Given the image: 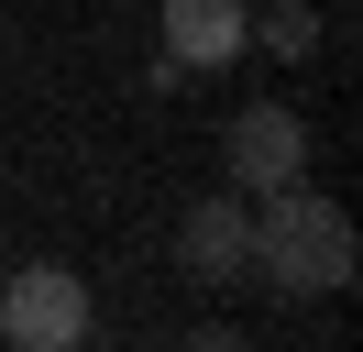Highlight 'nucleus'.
<instances>
[{
	"instance_id": "3",
	"label": "nucleus",
	"mask_w": 363,
	"mask_h": 352,
	"mask_svg": "<svg viewBox=\"0 0 363 352\" xmlns=\"http://www.w3.org/2000/svg\"><path fill=\"white\" fill-rule=\"evenodd\" d=\"M220 176H231L242 198L297 187V176H308V121H297V99H242V110H231V132H220Z\"/></svg>"
},
{
	"instance_id": "2",
	"label": "nucleus",
	"mask_w": 363,
	"mask_h": 352,
	"mask_svg": "<svg viewBox=\"0 0 363 352\" xmlns=\"http://www.w3.org/2000/svg\"><path fill=\"white\" fill-rule=\"evenodd\" d=\"M89 330H99V308H89V275H77V264H55V253L0 264V341H23V352H77Z\"/></svg>"
},
{
	"instance_id": "5",
	"label": "nucleus",
	"mask_w": 363,
	"mask_h": 352,
	"mask_svg": "<svg viewBox=\"0 0 363 352\" xmlns=\"http://www.w3.org/2000/svg\"><path fill=\"white\" fill-rule=\"evenodd\" d=\"M242 242H253V209H242V198H199V209L177 220V264L199 286H231V275H242Z\"/></svg>"
},
{
	"instance_id": "1",
	"label": "nucleus",
	"mask_w": 363,
	"mask_h": 352,
	"mask_svg": "<svg viewBox=\"0 0 363 352\" xmlns=\"http://www.w3.org/2000/svg\"><path fill=\"white\" fill-rule=\"evenodd\" d=\"M242 209H253L242 275H264L275 297H341V286H352L363 242H352V209H341V198H319L308 176H297V187H264V198H242Z\"/></svg>"
},
{
	"instance_id": "4",
	"label": "nucleus",
	"mask_w": 363,
	"mask_h": 352,
	"mask_svg": "<svg viewBox=\"0 0 363 352\" xmlns=\"http://www.w3.org/2000/svg\"><path fill=\"white\" fill-rule=\"evenodd\" d=\"M155 22H165V55H177L187 77H209V66H231V55H242L253 0H155Z\"/></svg>"
}]
</instances>
